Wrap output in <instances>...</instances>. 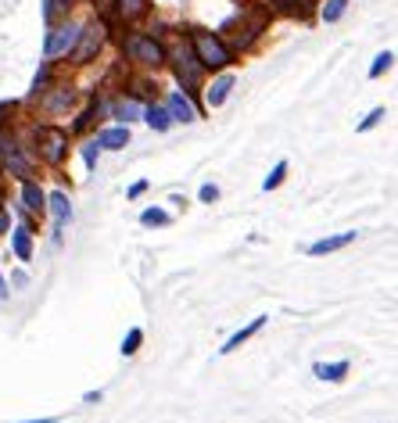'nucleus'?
Instances as JSON below:
<instances>
[{
  "mask_svg": "<svg viewBox=\"0 0 398 423\" xmlns=\"http://www.w3.org/2000/svg\"><path fill=\"white\" fill-rule=\"evenodd\" d=\"M194 51H198V61L208 69H223L230 61V51L223 47V40H216L212 33H194Z\"/></svg>",
  "mask_w": 398,
  "mask_h": 423,
  "instance_id": "obj_1",
  "label": "nucleus"
},
{
  "mask_svg": "<svg viewBox=\"0 0 398 423\" xmlns=\"http://www.w3.org/2000/svg\"><path fill=\"white\" fill-rule=\"evenodd\" d=\"M36 144H40L44 162H51V165H61V158H65V151H69V137L61 130H51V126L36 130Z\"/></svg>",
  "mask_w": 398,
  "mask_h": 423,
  "instance_id": "obj_2",
  "label": "nucleus"
},
{
  "mask_svg": "<svg viewBox=\"0 0 398 423\" xmlns=\"http://www.w3.org/2000/svg\"><path fill=\"white\" fill-rule=\"evenodd\" d=\"M126 54L137 58L140 65H162V58H165V51L151 36H126Z\"/></svg>",
  "mask_w": 398,
  "mask_h": 423,
  "instance_id": "obj_3",
  "label": "nucleus"
},
{
  "mask_svg": "<svg viewBox=\"0 0 398 423\" xmlns=\"http://www.w3.org/2000/svg\"><path fill=\"white\" fill-rule=\"evenodd\" d=\"M76 44H79V26L65 22V26H58V29L47 36V44H44V54H47V58H61V54H69Z\"/></svg>",
  "mask_w": 398,
  "mask_h": 423,
  "instance_id": "obj_4",
  "label": "nucleus"
},
{
  "mask_svg": "<svg viewBox=\"0 0 398 423\" xmlns=\"http://www.w3.org/2000/svg\"><path fill=\"white\" fill-rule=\"evenodd\" d=\"M79 36H83V44L76 47V61H90V58L101 51V44H104V26H101V22L83 26V29H79Z\"/></svg>",
  "mask_w": 398,
  "mask_h": 423,
  "instance_id": "obj_5",
  "label": "nucleus"
},
{
  "mask_svg": "<svg viewBox=\"0 0 398 423\" xmlns=\"http://www.w3.org/2000/svg\"><path fill=\"white\" fill-rule=\"evenodd\" d=\"M198 72H201V65H198V54H191V51H180L176 54V76L187 83V87H194V83H198Z\"/></svg>",
  "mask_w": 398,
  "mask_h": 423,
  "instance_id": "obj_6",
  "label": "nucleus"
},
{
  "mask_svg": "<svg viewBox=\"0 0 398 423\" xmlns=\"http://www.w3.org/2000/svg\"><path fill=\"white\" fill-rule=\"evenodd\" d=\"M262 327H266V316H255V320H251V323H248L244 330H237V334L230 337V341H226V345H223L219 352H223V355H230V352H237V348H241V345L248 341V337H255V334H259Z\"/></svg>",
  "mask_w": 398,
  "mask_h": 423,
  "instance_id": "obj_7",
  "label": "nucleus"
},
{
  "mask_svg": "<svg viewBox=\"0 0 398 423\" xmlns=\"http://www.w3.org/2000/svg\"><path fill=\"white\" fill-rule=\"evenodd\" d=\"M97 144L104 147V151H122V147L130 144V130H126V126H115V130H104V133L97 137Z\"/></svg>",
  "mask_w": 398,
  "mask_h": 423,
  "instance_id": "obj_8",
  "label": "nucleus"
},
{
  "mask_svg": "<svg viewBox=\"0 0 398 423\" xmlns=\"http://www.w3.org/2000/svg\"><path fill=\"white\" fill-rule=\"evenodd\" d=\"M355 241V230H348V234H338V237H323V241H316L309 248V255H327V251H338V248H345V244H352Z\"/></svg>",
  "mask_w": 398,
  "mask_h": 423,
  "instance_id": "obj_9",
  "label": "nucleus"
},
{
  "mask_svg": "<svg viewBox=\"0 0 398 423\" xmlns=\"http://www.w3.org/2000/svg\"><path fill=\"white\" fill-rule=\"evenodd\" d=\"M169 119H176V122H194L198 115H194V108H191V101H183V94H173L169 97Z\"/></svg>",
  "mask_w": 398,
  "mask_h": 423,
  "instance_id": "obj_10",
  "label": "nucleus"
},
{
  "mask_svg": "<svg viewBox=\"0 0 398 423\" xmlns=\"http://www.w3.org/2000/svg\"><path fill=\"white\" fill-rule=\"evenodd\" d=\"M11 244H15V255L22 259V262L33 259V237H29V230H26V226L11 230Z\"/></svg>",
  "mask_w": 398,
  "mask_h": 423,
  "instance_id": "obj_11",
  "label": "nucleus"
},
{
  "mask_svg": "<svg viewBox=\"0 0 398 423\" xmlns=\"http://www.w3.org/2000/svg\"><path fill=\"white\" fill-rule=\"evenodd\" d=\"M230 90H234V76H219L212 87H208V104H212V108H219V104L230 97Z\"/></svg>",
  "mask_w": 398,
  "mask_h": 423,
  "instance_id": "obj_12",
  "label": "nucleus"
},
{
  "mask_svg": "<svg viewBox=\"0 0 398 423\" xmlns=\"http://www.w3.org/2000/svg\"><path fill=\"white\" fill-rule=\"evenodd\" d=\"M47 205H51V212H54V223H58V226H65V223H69V216H72L69 198L61 194V190H54V194L47 198Z\"/></svg>",
  "mask_w": 398,
  "mask_h": 423,
  "instance_id": "obj_13",
  "label": "nucleus"
},
{
  "mask_svg": "<svg viewBox=\"0 0 398 423\" xmlns=\"http://www.w3.org/2000/svg\"><path fill=\"white\" fill-rule=\"evenodd\" d=\"M144 119H148V126H151V130L155 133H165V130H169V112H165V108H158V104H151V108H144Z\"/></svg>",
  "mask_w": 398,
  "mask_h": 423,
  "instance_id": "obj_14",
  "label": "nucleus"
},
{
  "mask_svg": "<svg viewBox=\"0 0 398 423\" xmlns=\"http://www.w3.org/2000/svg\"><path fill=\"white\" fill-rule=\"evenodd\" d=\"M22 198H26V205H29L33 212H44V208H47V198H44V190H40L36 183H29V180L22 183Z\"/></svg>",
  "mask_w": 398,
  "mask_h": 423,
  "instance_id": "obj_15",
  "label": "nucleus"
},
{
  "mask_svg": "<svg viewBox=\"0 0 398 423\" xmlns=\"http://www.w3.org/2000/svg\"><path fill=\"white\" fill-rule=\"evenodd\" d=\"M348 373V363H316V377L320 380H341Z\"/></svg>",
  "mask_w": 398,
  "mask_h": 423,
  "instance_id": "obj_16",
  "label": "nucleus"
},
{
  "mask_svg": "<svg viewBox=\"0 0 398 423\" xmlns=\"http://www.w3.org/2000/svg\"><path fill=\"white\" fill-rule=\"evenodd\" d=\"M140 112H144V108H140V104H137L133 97H126L122 104H115V115H119L122 122H133V119H140Z\"/></svg>",
  "mask_w": 398,
  "mask_h": 423,
  "instance_id": "obj_17",
  "label": "nucleus"
},
{
  "mask_svg": "<svg viewBox=\"0 0 398 423\" xmlns=\"http://www.w3.org/2000/svg\"><path fill=\"white\" fill-rule=\"evenodd\" d=\"M345 11H348V0H327L323 4V22H338Z\"/></svg>",
  "mask_w": 398,
  "mask_h": 423,
  "instance_id": "obj_18",
  "label": "nucleus"
},
{
  "mask_svg": "<svg viewBox=\"0 0 398 423\" xmlns=\"http://www.w3.org/2000/svg\"><path fill=\"white\" fill-rule=\"evenodd\" d=\"M144 8H148V0H119V15L122 18H140Z\"/></svg>",
  "mask_w": 398,
  "mask_h": 423,
  "instance_id": "obj_19",
  "label": "nucleus"
},
{
  "mask_svg": "<svg viewBox=\"0 0 398 423\" xmlns=\"http://www.w3.org/2000/svg\"><path fill=\"white\" fill-rule=\"evenodd\" d=\"M140 223L144 226H169V216L162 208H148V212H140Z\"/></svg>",
  "mask_w": 398,
  "mask_h": 423,
  "instance_id": "obj_20",
  "label": "nucleus"
},
{
  "mask_svg": "<svg viewBox=\"0 0 398 423\" xmlns=\"http://www.w3.org/2000/svg\"><path fill=\"white\" fill-rule=\"evenodd\" d=\"M284 176H287V162H277V169L266 176V183H262V190H277L280 183H284Z\"/></svg>",
  "mask_w": 398,
  "mask_h": 423,
  "instance_id": "obj_21",
  "label": "nucleus"
},
{
  "mask_svg": "<svg viewBox=\"0 0 398 423\" xmlns=\"http://www.w3.org/2000/svg\"><path fill=\"white\" fill-rule=\"evenodd\" d=\"M391 58H395L391 51H384V54H377V61H373V65H370V76H373V79H377V76H384V72L391 69Z\"/></svg>",
  "mask_w": 398,
  "mask_h": 423,
  "instance_id": "obj_22",
  "label": "nucleus"
},
{
  "mask_svg": "<svg viewBox=\"0 0 398 423\" xmlns=\"http://www.w3.org/2000/svg\"><path fill=\"white\" fill-rule=\"evenodd\" d=\"M140 341H144V330H130V334H126V341H122V355H133L137 348H140Z\"/></svg>",
  "mask_w": 398,
  "mask_h": 423,
  "instance_id": "obj_23",
  "label": "nucleus"
},
{
  "mask_svg": "<svg viewBox=\"0 0 398 423\" xmlns=\"http://www.w3.org/2000/svg\"><path fill=\"white\" fill-rule=\"evenodd\" d=\"M69 101H72V90L65 87V90H61L58 97H51V101H47V112H61V108H65Z\"/></svg>",
  "mask_w": 398,
  "mask_h": 423,
  "instance_id": "obj_24",
  "label": "nucleus"
},
{
  "mask_svg": "<svg viewBox=\"0 0 398 423\" xmlns=\"http://www.w3.org/2000/svg\"><path fill=\"white\" fill-rule=\"evenodd\" d=\"M384 115H388L384 108H373V112L366 115V122H359V130H363V133H366V130H373V126H377V122H381Z\"/></svg>",
  "mask_w": 398,
  "mask_h": 423,
  "instance_id": "obj_25",
  "label": "nucleus"
},
{
  "mask_svg": "<svg viewBox=\"0 0 398 423\" xmlns=\"http://www.w3.org/2000/svg\"><path fill=\"white\" fill-rule=\"evenodd\" d=\"M201 201H205V205L219 201V187H216V183H205V187H201Z\"/></svg>",
  "mask_w": 398,
  "mask_h": 423,
  "instance_id": "obj_26",
  "label": "nucleus"
},
{
  "mask_svg": "<svg viewBox=\"0 0 398 423\" xmlns=\"http://www.w3.org/2000/svg\"><path fill=\"white\" fill-rule=\"evenodd\" d=\"M83 162H87V165H94V162H97V147H94V144L87 147V151H83Z\"/></svg>",
  "mask_w": 398,
  "mask_h": 423,
  "instance_id": "obj_27",
  "label": "nucleus"
},
{
  "mask_svg": "<svg viewBox=\"0 0 398 423\" xmlns=\"http://www.w3.org/2000/svg\"><path fill=\"white\" fill-rule=\"evenodd\" d=\"M144 190H148V183H144V180H140V183H133V187H130V198H140Z\"/></svg>",
  "mask_w": 398,
  "mask_h": 423,
  "instance_id": "obj_28",
  "label": "nucleus"
},
{
  "mask_svg": "<svg viewBox=\"0 0 398 423\" xmlns=\"http://www.w3.org/2000/svg\"><path fill=\"white\" fill-rule=\"evenodd\" d=\"M8 230V212H0V234Z\"/></svg>",
  "mask_w": 398,
  "mask_h": 423,
  "instance_id": "obj_29",
  "label": "nucleus"
},
{
  "mask_svg": "<svg viewBox=\"0 0 398 423\" xmlns=\"http://www.w3.org/2000/svg\"><path fill=\"white\" fill-rule=\"evenodd\" d=\"M4 112H11V101H0V119H4Z\"/></svg>",
  "mask_w": 398,
  "mask_h": 423,
  "instance_id": "obj_30",
  "label": "nucleus"
},
{
  "mask_svg": "<svg viewBox=\"0 0 398 423\" xmlns=\"http://www.w3.org/2000/svg\"><path fill=\"white\" fill-rule=\"evenodd\" d=\"M0 298H8V284H4V277H0Z\"/></svg>",
  "mask_w": 398,
  "mask_h": 423,
  "instance_id": "obj_31",
  "label": "nucleus"
},
{
  "mask_svg": "<svg viewBox=\"0 0 398 423\" xmlns=\"http://www.w3.org/2000/svg\"><path fill=\"white\" fill-rule=\"evenodd\" d=\"M29 423H58V420H29Z\"/></svg>",
  "mask_w": 398,
  "mask_h": 423,
  "instance_id": "obj_32",
  "label": "nucleus"
}]
</instances>
